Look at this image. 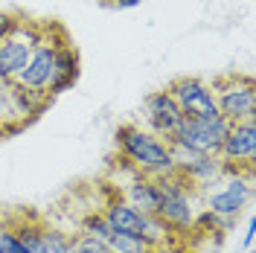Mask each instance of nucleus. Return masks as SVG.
Listing matches in <instances>:
<instances>
[{
	"label": "nucleus",
	"mask_w": 256,
	"mask_h": 253,
	"mask_svg": "<svg viewBox=\"0 0 256 253\" xmlns=\"http://www.w3.org/2000/svg\"><path fill=\"white\" fill-rule=\"evenodd\" d=\"M79 233H88V236H96V238H102V242H108V236H111V224L105 222L102 212H90V216L82 222Z\"/></svg>",
	"instance_id": "18"
},
{
	"label": "nucleus",
	"mask_w": 256,
	"mask_h": 253,
	"mask_svg": "<svg viewBox=\"0 0 256 253\" xmlns=\"http://www.w3.org/2000/svg\"><path fill=\"white\" fill-rule=\"evenodd\" d=\"M44 242H47V253H79L70 233H64L58 227H50V224L44 230Z\"/></svg>",
	"instance_id": "17"
},
{
	"label": "nucleus",
	"mask_w": 256,
	"mask_h": 253,
	"mask_svg": "<svg viewBox=\"0 0 256 253\" xmlns=\"http://www.w3.org/2000/svg\"><path fill=\"white\" fill-rule=\"evenodd\" d=\"M9 94H12V108H15L18 122H26V120H32V116H38L50 102L47 94L26 90V88H20V84H15V82L9 84Z\"/></svg>",
	"instance_id": "15"
},
{
	"label": "nucleus",
	"mask_w": 256,
	"mask_h": 253,
	"mask_svg": "<svg viewBox=\"0 0 256 253\" xmlns=\"http://www.w3.org/2000/svg\"><path fill=\"white\" fill-rule=\"evenodd\" d=\"M111 6H116V9H131V6H140L143 0H108Z\"/></svg>",
	"instance_id": "22"
},
{
	"label": "nucleus",
	"mask_w": 256,
	"mask_h": 253,
	"mask_svg": "<svg viewBox=\"0 0 256 253\" xmlns=\"http://www.w3.org/2000/svg\"><path fill=\"white\" fill-rule=\"evenodd\" d=\"M108 248H111V253H154V248L146 238L116 233V230H111V236H108Z\"/></svg>",
	"instance_id": "16"
},
{
	"label": "nucleus",
	"mask_w": 256,
	"mask_h": 253,
	"mask_svg": "<svg viewBox=\"0 0 256 253\" xmlns=\"http://www.w3.org/2000/svg\"><path fill=\"white\" fill-rule=\"evenodd\" d=\"M116 152L131 172L146 174V178H169L178 174V163L172 154V146L166 140L154 137L137 122H126L114 131Z\"/></svg>",
	"instance_id": "1"
},
{
	"label": "nucleus",
	"mask_w": 256,
	"mask_h": 253,
	"mask_svg": "<svg viewBox=\"0 0 256 253\" xmlns=\"http://www.w3.org/2000/svg\"><path fill=\"white\" fill-rule=\"evenodd\" d=\"M158 180H160V195H163L158 218L172 233H190V230H195L201 192L195 190L190 180H184L180 174H169V178H158Z\"/></svg>",
	"instance_id": "2"
},
{
	"label": "nucleus",
	"mask_w": 256,
	"mask_h": 253,
	"mask_svg": "<svg viewBox=\"0 0 256 253\" xmlns=\"http://www.w3.org/2000/svg\"><path fill=\"white\" fill-rule=\"evenodd\" d=\"M178 163V174L184 180H190L198 192L212 190V184H218L224 174H230V169L224 166V160L218 154H195V152H184V148H172Z\"/></svg>",
	"instance_id": "11"
},
{
	"label": "nucleus",
	"mask_w": 256,
	"mask_h": 253,
	"mask_svg": "<svg viewBox=\"0 0 256 253\" xmlns=\"http://www.w3.org/2000/svg\"><path fill=\"white\" fill-rule=\"evenodd\" d=\"M41 38H44V26H41V24H32V20L24 18L20 26H18L9 38L0 41V82H3V84H12V82L18 79V73L26 67L32 50L38 47Z\"/></svg>",
	"instance_id": "7"
},
{
	"label": "nucleus",
	"mask_w": 256,
	"mask_h": 253,
	"mask_svg": "<svg viewBox=\"0 0 256 253\" xmlns=\"http://www.w3.org/2000/svg\"><path fill=\"white\" fill-rule=\"evenodd\" d=\"M244 253H254V250H244Z\"/></svg>",
	"instance_id": "23"
},
{
	"label": "nucleus",
	"mask_w": 256,
	"mask_h": 253,
	"mask_svg": "<svg viewBox=\"0 0 256 253\" xmlns=\"http://www.w3.org/2000/svg\"><path fill=\"white\" fill-rule=\"evenodd\" d=\"M122 198L128 204H134L137 210H143L146 216H158L160 210V180L158 178H146V174L131 172V180L122 190Z\"/></svg>",
	"instance_id": "13"
},
{
	"label": "nucleus",
	"mask_w": 256,
	"mask_h": 253,
	"mask_svg": "<svg viewBox=\"0 0 256 253\" xmlns=\"http://www.w3.org/2000/svg\"><path fill=\"white\" fill-rule=\"evenodd\" d=\"M218 158L230 172H250L256 166V120H244V122H233L227 128Z\"/></svg>",
	"instance_id": "10"
},
{
	"label": "nucleus",
	"mask_w": 256,
	"mask_h": 253,
	"mask_svg": "<svg viewBox=\"0 0 256 253\" xmlns=\"http://www.w3.org/2000/svg\"><path fill=\"white\" fill-rule=\"evenodd\" d=\"M102 216H105V222L111 224V230L146 238L154 250H158L163 242L172 238V230L160 222L158 216H146L143 210H137L134 204H128L122 195L111 198V201L105 204V210H102Z\"/></svg>",
	"instance_id": "3"
},
{
	"label": "nucleus",
	"mask_w": 256,
	"mask_h": 253,
	"mask_svg": "<svg viewBox=\"0 0 256 253\" xmlns=\"http://www.w3.org/2000/svg\"><path fill=\"white\" fill-rule=\"evenodd\" d=\"M254 238H256V218L250 216L248 230H244V242H242V244H244V250H250V248H254Z\"/></svg>",
	"instance_id": "21"
},
{
	"label": "nucleus",
	"mask_w": 256,
	"mask_h": 253,
	"mask_svg": "<svg viewBox=\"0 0 256 253\" xmlns=\"http://www.w3.org/2000/svg\"><path fill=\"white\" fill-rule=\"evenodd\" d=\"M64 44V38H52L50 30L44 26V38L38 41V47L32 50L26 67L18 73L15 84L26 88V90H35V94H47L50 96V84L56 79V62H58V47Z\"/></svg>",
	"instance_id": "8"
},
{
	"label": "nucleus",
	"mask_w": 256,
	"mask_h": 253,
	"mask_svg": "<svg viewBox=\"0 0 256 253\" xmlns=\"http://www.w3.org/2000/svg\"><path fill=\"white\" fill-rule=\"evenodd\" d=\"M20 20H24V18L18 15V12H6V9H0V41L9 38V35L20 26Z\"/></svg>",
	"instance_id": "20"
},
{
	"label": "nucleus",
	"mask_w": 256,
	"mask_h": 253,
	"mask_svg": "<svg viewBox=\"0 0 256 253\" xmlns=\"http://www.w3.org/2000/svg\"><path fill=\"white\" fill-rule=\"evenodd\" d=\"M218 190L201 192L204 198V210L216 218H236L244 206L254 201V169L250 172H230L218 180Z\"/></svg>",
	"instance_id": "6"
},
{
	"label": "nucleus",
	"mask_w": 256,
	"mask_h": 253,
	"mask_svg": "<svg viewBox=\"0 0 256 253\" xmlns=\"http://www.w3.org/2000/svg\"><path fill=\"white\" fill-rule=\"evenodd\" d=\"M73 242H76V250L79 253H111L108 242H102V238H96V236H88V233H76Z\"/></svg>",
	"instance_id": "19"
},
{
	"label": "nucleus",
	"mask_w": 256,
	"mask_h": 253,
	"mask_svg": "<svg viewBox=\"0 0 256 253\" xmlns=\"http://www.w3.org/2000/svg\"><path fill=\"white\" fill-rule=\"evenodd\" d=\"M212 94H216V108L224 120L233 122H244V120H256V82L242 73H227L210 82Z\"/></svg>",
	"instance_id": "4"
},
{
	"label": "nucleus",
	"mask_w": 256,
	"mask_h": 253,
	"mask_svg": "<svg viewBox=\"0 0 256 253\" xmlns=\"http://www.w3.org/2000/svg\"><path fill=\"white\" fill-rule=\"evenodd\" d=\"M230 122L222 114L212 116H184L180 128L175 137L169 140L172 148H184V152H195V154H218L224 137H227Z\"/></svg>",
	"instance_id": "5"
},
{
	"label": "nucleus",
	"mask_w": 256,
	"mask_h": 253,
	"mask_svg": "<svg viewBox=\"0 0 256 253\" xmlns=\"http://www.w3.org/2000/svg\"><path fill=\"white\" fill-rule=\"evenodd\" d=\"M166 90L172 94V99L184 111V116H212V114H218L216 94H212L210 82L198 79V76H180Z\"/></svg>",
	"instance_id": "12"
},
{
	"label": "nucleus",
	"mask_w": 256,
	"mask_h": 253,
	"mask_svg": "<svg viewBox=\"0 0 256 253\" xmlns=\"http://www.w3.org/2000/svg\"><path fill=\"white\" fill-rule=\"evenodd\" d=\"M76 79H79V52H76V47H70V44L64 41L62 47H58L56 79H52V84H50V96L70 90V88L76 84Z\"/></svg>",
	"instance_id": "14"
},
{
	"label": "nucleus",
	"mask_w": 256,
	"mask_h": 253,
	"mask_svg": "<svg viewBox=\"0 0 256 253\" xmlns=\"http://www.w3.org/2000/svg\"><path fill=\"white\" fill-rule=\"evenodd\" d=\"M140 120H143V122H137V126H143L146 131H152L154 137L169 142L175 137V131L180 128V122H184V111L178 108V102L172 99V94L163 88V90H154V94H148L143 99V114H140Z\"/></svg>",
	"instance_id": "9"
}]
</instances>
